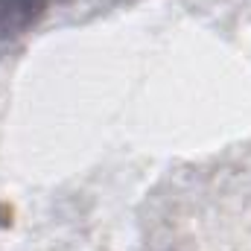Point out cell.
<instances>
[{
    "label": "cell",
    "mask_w": 251,
    "mask_h": 251,
    "mask_svg": "<svg viewBox=\"0 0 251 251\" xmlns=\"http://www.w3.org/2000/svg\"><path fill=\"white\" fill-rule=\"evenodd\" d=\"M47 9V0H0V41L24 35Z\"/></svg>",
    "instance_id": "obj_1"
}]
</instances>
